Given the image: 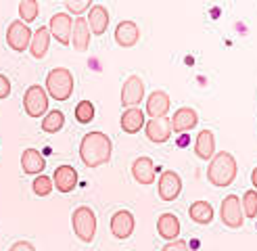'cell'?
<instances>
[{"label": "cell", "mask_w": 257, "mask_h": 251, "mask_svg": "<svg viewBox=\"0 0 257 251\" xmlns=\"http://www.w3.org/2000/svg\"><path fill=\"white\" fill-rule=\"evenodd\" d=\"M19 21H23L25 25L32 23L38 17V0H23L19 3Z\"/></svg>", "instance_id": "28"}, {"label": "cell", "mask_w": 257, "mask_h": 251, "mask_svg": "<svg viewBox=\"0 0 257 251\" xmlns=\"http://www.w3.org/2000/svg\"><path fill=\"white\" fill-rule=\"evenodd\" d=\"M11 94V80L7 78V75L0 73V100L7 98Z\"/></svg>", "instance_id": "33"}, {"label": "cell", "mask_w": 257, "mask_h": 251, "mask_svg": "<svg viewBox=\"0 0 257 251\" xmlns=\"http://www.w3.org/2000/svg\"><path fill=\"white\" fill-rule=\"evenodd\" d=\"M71 30H73V21H71L69 13H57V15L50 17L48 32H50V36H55V40L61 42L63 46L71 44Z\"/></svg>", "instance_id": "7"}, {"label": "cell", "mask_w": 257, "mask_h": 251, "mask_svg": "<svg viewBox=\"0 0 257 251\" xmlns=\"http://www.w3.org/2000/svg\"><path fill=\"white\" fill-rule=\"evenodd\" d=\"M251 182H253V186H255L253 191H257V168H255V170L251 172Z\"/></svg>", "instance_id": "35"}, {"label": "cell", "mask_w": 257, "mask_h": 251, "mask_svg": "<svg viewBox=\"0 0 257 251\" xmlns=\"http://www.w3.org/2000/svg\"><path fill=\"white\" fill-rule=\"evenodd\" d=\"M111 153L113 145L105 132H88L80 143V159L88 168H100L109 163Z\"/></svg>", "instance_id": "1"}, {"label": "cell", "mask_w": 257, "mask_h": 251, "mask_svg": "<svg viewBox=\"0 0 257 251\" xmlns=\"http://www.w3.org/2000/svg\"><path fill=\"white\" fill-rule=\"evenodd\" d=\"M143 98H145V82L140 80V75H130L121 88V105L130 109L136 107Z\"/></svg>", "instance_id": "11"}, {"label": "cell", "mask_w": 257, "mask_h": 251, "mask_svg": "<svg viewBox=\"0 0 257 251\" xmlns=\"http://www.w3.org/2000/svg\"><path fill=\"white\" fill-rule=\"evenodd\" d=\"M145 130H147V138L151 143H157L163 145L172 138V123L170 117H155V119H149L145 123Z\"/></svg>", "instance_id": "12"}, {"label": "cell", "mask_w": 257, "mask_h": 251, "mask_svg": "<svg viewBox=\"0 0 257 251\" xmlns=\"http://www.w3.org/2000/svg\"><path fill=\"white\" fill-rule=\"evenodd\" d=\"M161 251H190V249H188L186 241H182V238H176V241H170Z\"/></svg>", "instance_id": "32"}, {"label": "cell", "mask_w": 257, "mask_h": 251, "mask_svg": "<svg viewBox=\"0 0 257 251\" xmlns=\"http://www.w3.org/2000/svg\"><path fill=\"white\" fill-rule=\"evenodd\" d=\"M73 73L65 67H55L46 75V94L57 100H67L73 94Z\"/></svg>", "instance_id": "3"}, {"label": "cell", "mask_w": 257, "mask_h": 251, "mask_svg": "<svg viewBox=\"0 0 257 251\" xmlns=\"http://www.w3.org/2000/svg\"><path fill=\"white\" fill-rule=\"evenodd\" d=\"M145 111L143 109H138V107H130V109H125L123 111V115H121V128L125 134H136L140 132V128H145Z\"/></svg>", "instance_id": "20"}, {"label": "cell", "mask_w": 257, "mask_h": 251, "mask_svg": "<svg viewBox=\"0 0 257 251\" xmlns=\"http://www.w3.org/2000/svg\"><path fill=\"white\" fill-rule=\"evenodd\" d=\"M23 109L30 117H40L48 111V94L42 86H30L23 94Z\"/></svg>", "instance_id": "5"}, {"label": "cell", "mask_w": 257, "mask_h": 251, "mask_svg": "<svg viewBox=\"0 0 257 251\" xmlns=\"http://www.w3.org/2000/svg\"><path fill=\"white\" fill-rule=\"evenodd\" d=\"M132 176L138 184H153L157 176V168L151 157H138L132 163Z\"/></svg>", "instance_id": "15"}, {"label": "cell", "mask_w": 257, "mask_h": 251, "mask_svg": "<svg viewBox=\"0 0 257 251\" xmlns=\"http://www.w3.org/2000/svg\"><path fill=\"white\" fill-rule=\"evenodd\" d=\"M53 188H55L53 178H48V176H44V174L36 176L34 182H32V191H34V195H38V197H48L50 193H53Z\"/></svg>", "instance_id": "27"}, {"label": "cell", "mask_w": 257, "mask_h": 251, "mask_svg": "<svg viewBox=\"0 0 257 251\" xmlns=\"http://www.w3.org/2000/svg\"><path fill=\"white\" fill-rule=\"evenodd\" d=\"M159 197L163 201H176L182 193V178L180 174L174 172V170H165L161 176H159Z\"/></svg>", "instance_id": "9"}, {"label": "cell", "mask_w": 257, "mask_h": 251, "mask_svg": "<svg viewBox=\"0 0 257 251\" xmlns=\"http://www.w3.org/2000/svg\"><path fill=\"white\" fill-rule=\"evenodd\" d=\"M9 251H36V249H34V245L28 243V241H17V243H13V245H11Z\"/></svg>", "instance_id": "34"}, {"label": "cell", "mask_w": 257, "mask_h": 251, "mask_svg": "<svg viewBox=\"0 0 257 251\" xmlns=\"http://www.w3.org/2000/svg\"><path fill=\"white\" fill-rule=\"evenodd\" d=\"M188 216L197 224H211L213 207H211V203H207V201H195V203L188 207Z\"/></svg>", "instance_id": "25"}, {"label": "cell", "mask_w": 257, "mask_h": 251, "mask_svg": "<svg viewBox=\"0 0 257 251\" xmlns=\"http://www.w3.org/2000/svg\"><path fill=\"white\" fill-rule=\"evenodd\" d=\"M71 44L78 53H84V50L90 46V28L84 17H78L73 21V30H71Z\"/></svg>", "instance_id": "21"}, {"label": "cell", "mask_w": 257, "mask_h": 251, "mask_svg": "<svg viewBox=\"0 0 257 251\" xmlns=\"http://www.w3.org/2000/svg\"><path fill=\"white\" fill-rule=\"evenodd\" d=\"M53 184L59 193H71L78 186V172L73 166H59L53 174Z\"/></svg>", "instance_id": "13"}, {"label": "cell", "mask_w": 257, "mask_h": 251, "mask_svg": "<svg viewBox=\"0 0 257 251\" xmlns=\"http://www.w3.org/2000/svg\"><path fill=\"white\" fill-rule=\"evenodd\" d=\"M65 9L73 15H82L84 11L90 9V0H65Z\"/></svg>", "instance_id": "31"}, {"label": "cell", "mask_w": 257, "mask_h": 251, "mask_svg": "<svg viewBox=\"0 0 257 251\" xmlns=\"http://www.w3.org/2000/svg\"><path fill=\"white\" fill-rule=\"evenodd\" d=\"M222 222L228 228H240L245 216H242V207H240V199L236 195H228L222 201Z\"/></svg>", "instance_id": "8"}, {"label": "cell", "mask_w": 257, "mask_h": 251, "mask_svg": "<svg viewBox=\"0 0 257 251\" xmlns=\"http://www.w3.org/2000/svg\"><path fill=\"white\" fill-rule=\"evenodd\" d=\"M138 40H140V30L134 21H121L115 28V42L121 48H132L138 44Z\"/></svg>", "instance_id": "16"}, {"label": "cell", "mask_w": 257, "mask_h": 251, "mask_svg": "<svg viewBox=\"0 0 257 251\" xmlns=\"http://www.w3.org/2000/svg\"><path fill=\"white\" fill-rule=\"evenodd\" d=\"M170 107H172V100H170L168 92H163V90H155L147 98V115H151V119L165 117Z\"/></svg>", "instance_id": "17"}, {"label": "cell", "mask_w": 257, "mask_h": 251, "mask_svg": "<svg viewBox=\"0 0 257 251\" xmlns=\"http://www.w3.org/2000/svg\"><path fill=\"white\" fill-rule=\"evenodd\" d=\"M242 216L257 218V191H247L242 195Z\"/></svg>", "instance_id": "29"}, {"label": "cell", "mask_w": 257, "mask_h": 251, "mask_svg": "<svg viewBox=\"0 0 257 251\" xmlns=\"http://www.w3.org/2000/svg\"><path fill=\"white\" fill-rule=\"evenodd\" d=\"M48 44H50V32L48 28H42L32 32V42H30V53L34 59H44L48 53Z\"/></svg>", "instance_id": "24"}, {"label": "cell", "mask_w": 257, "mask_h": 251, "mask_svg": "<svg viewBox=\"0 0 257 251\" xmlns=\"http://www.w3.org/2000/svg\"><path fill=\"white\" fill-rule=\"evenodd\" d=\"M111 232L113 236H117V238H130L134 228H136V220H134V213L132 211H127V209H119V211H115L113 216H111Z\"/></svg>", "instance_id": "10"}, {"label": "cell", "mask_w": 257, "mask_h": 251, "mask_svg": "<svg viewBox=\"0 0 257 251\" xmlns=\"http://www.w3.org/2000/svg\"><path fill=\"white\" fill-rule=\"evenodd\" d=\"M170 123H172V132H188L199 123V115H197L195 109L180 107L170 117Z\"/></svg>", "instance_id": "14"}, {"label": "cell", "mask_w": 257, "mask_h": 251, "mask_svg": "<svg viewBox=\"0 0 257 251\" xmlns=\"http://www.w3.org/2000/svg\"><path fill=\"white\" fill-rule=\"evenodd\" d=\"M238 174V166H236V159L232 157V153L228 151H222V153L213 155L209 168H207V180L213 186H230L234 182Z\"/></svg>", "instance_id": "2"}, {"label": "cell", "mask_w": 257, "mask_h": 251, "mask_svg": "<svg viewBox=\"0 0 257 251\" xmlns=\"http://www.w3.org/2000/svg\"><path fill=\"white\" fill-rule=\"evenodd\" d=\"M63 126H65V113L55 109V111H48L44 119H42V130L48 134H57Z\"/></svg>", "instance_id": "26"}, {"label": "cell", "mask_w": 257, "mask_h": 251, "mask_svg": "<svg viewBox=\"0 0 257 251\" xmlns=\"http://www.w3.org/2000/svg\"><path fill=\"white\" fill-rule=\"evenodd\" d=\"M71 226H73V232H75V236H78L80 241L92 243L94 234H96V213L90 207H86V205L73 209Z\"/></svg>", "instance_id": "4"}, {"label": "cell", "mask_w": 257, "mask_h": 251, "mask_svg": "<svg viewBox=\"0 0 257 251\" xmlns=\"http://www.w3.org/2000/svg\"><path fill=\"white\" fill-rule=\"evenodd\" d=\"M88 28H90V34L94 36H102L107 32V25H109V11L102 7V5H94L90 7V13H88Z\"/></svg>", "instance_id": "18"}, {"label": "cell", "mask_w": 257, "mask_h": 251, "mask_svg": "<svg viewBox=\"0 0 257 251\" xmlns=\"http://www.w3.org/2000/svg\"><path fill=\"white\" fill-rule=\"evenodd\" d=\"M32 42V30L23 21H13L7 28V44L15 50V53H23L25 48H30Z\"/></svg>", "instance_id": "6"}, {"label": "cell", "mask_w": 257, "mask_h": 251, "mask_svg": "<svg viewBox=\"0 0 257 251\" xmlns=\"http://www.w3.org/2000/svg\"><path fill=\"white\" fill-rule=\"evenodd\" d=\"M75 119L80 123H90L94 119V105L90 100H80L78 107H75Z\"/></svg>", "instance_id": "30"}, {"label": "cell", "mask_w": 257, "mask_h": 251, "mask_svg": "<svg viewBox=\"0 0 257 251\" xmlns=\"http://www.w3.org/2000/svg\"><path fill=\"white\" fill-rule=\"evenodd\" d=\"M21 168L30 176H40L46 168V159L40 155V151L36 149H25L21 155Z\"/></svg>", "instance_id": "19"}, {"label": "cell", "mask_w": 257, "mask_h": 251, "mask_svg": "<svg viewBox=\"0 0 257 251\" xmlns=\"http://www.w3.org/2000/svg\"><path fill=\"white\" fill-rule=\"evenodd\" d=\"M195 153L199 159H213L215 155V136L211 130H203L197 134V141H195Z\"/></svg>", "instance_id": "22"}, {"label": "cell", "mask_w": 257, "mask_h": 251, "mask_svg": "<svg viewBox=\"0 0 257 251\" xmlns=\"http://www.w3.org/2000/svg\"><path fill=\"white\" fill-rule=\"evenodd\" d=\"M157 232L165 238V241H176L178 234H180V220L170 211L161 213L159 220H157Z\"/></svg>", "instance_id": "23"}]
</instances>
